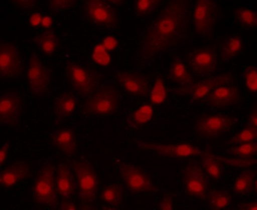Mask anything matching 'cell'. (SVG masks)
<instances>
[{
	"label": "cell",
	"mask_w": 257,
	"mask_h": 210,
	"mask_svg": "<svg viewBox=\"0 0 257 210\" xmlns=\"http://www.w3.org/2000/svg\"><path fill=\"white\" fill-rule=\"evenodd\" d=\"M188 23V0H169L141 42L139 55L152 59L167 51L179 41Z\"/></svg>",
	"instance_id": "1"
},
{
	"label": "cell",
	"mask_w": 257,
	"mask_h": 210,
	"mask_svg": "<svg viewBox=\"0 0 257 210\" xmlns=\"http://www.w3.org/2000/svg\"><path fill=\"white\" fill-rule=\"evenodd\" d=\"M32 192L36 203L40 205L56 208L58 197L54 183V167L50 162L41 167L32 185Z\"/></svg>",
	"instance_id": "2"
},
{
	"label": "cell",
	"mask_w": 257,
	"mask_h": 210,
	"mask_svg": "<svg viewBox=\"0 0 257 210\" xmlns=\"http://www.w3.org/2000/svg\"><path fill=\"white\" fill-rule=\"evenodd\" d=\"M120 105V96L113 86H103L84 103L83 112L89 116L112 115Z\"/></svg>",
	"instance_id": "3"
},
{
	"label": "cell",
	"mask_w": 257,
	"mask_h": 210,
	"mask_svg": "<svg viewBox=\"0 0 257 210\" xmlns=\"http://www.w3.org/2000/svg\"><path fill=\"white\" fill-rule=\"evenodd\" d=\"M73 170L77 179L80 199L84 203L95 200L99 189V178L92 165L87 161H76Z\"/></svg>",
	"instance_id": "4"
},
{
	"label": "cell",
	"mask_w": 257,
	"mask_h": 210,
	"mask_svg": "<svg viewBox=\"0 0 257 210\" xmlns=\"http://www.w3.org/2000/svg\"><path fill=\"white\" fill-rule=\"evenodd\" d=\"M136 143L137 145L143 150L153 152L155 154L163 157L175 158V159H184L193 156L201 155L202 154L201 149L191 143L165 144V143L150 142V141H145L142 140H137Z\"/></svg>",
	"instance_id": "5"
},
{
	"label": "cell",
	"mask_w": 257,
	"mask_h": 210,
	"mask_svg": "<svg viewBox=\"0 0 257 210\" xmlns=\"http://www.w3.org/2000/svg\"><path fill=\"white\" fill-rule=\"evenodd\" d=\"M234 124V118L229 116L205 114L196 120L195 131L200 137L212 140L226 133Z\"/></svg>",
	"instance_id": "6"
},
{
	"label": "cell",
	"mask_w": 257,
	"mask_h": 210,
	"mask_svg": "<svg viewBox=\"0 0 257 210\" xmlns=\"http://www.w3.org/2000/svg\"><path fill=\"white\" fill-rule=\"evenodd\" d=\"M27 81L32 95L41 97L47 93L51 82V74L37 55L30 56L27 68Z\"/></svg>",
	"instance_id": "7"
},
{
	"label": "cell",
	"mask_w": 257,
	"mask_h": 210,
	"mask_svg": "<svg viewBox=\"0 0 257 210\" xmlns=\"http://www.w3.org/2000/svg\"><path fill=\"white\" fill-rule=\"evenodd\" d=\"M118 170L124 185L133 193L139 194L159 191L156 185H154L151 176L138 166L123 163L120 165Z\"/></svg>",
	"instance_id": "8"
},
{
	"label": "cell",
	"mask_w": 257,
	"mask_h": 210,
	"mask_svg": "<svg viewBox=\"0 0 257 210\" xmlns=\"http://www.w3.org/2000/svg\"><path fill=\"white\" fill-rule=\"evenodd\" d=\"M192 19L196 35L207 37L212 34L216 23L215 0H196Z\"/></svg>",
	"instance_id": "9"
},
{
	"label": "cell",
	"mask_w": 257,
	"mask_h": 210,
	"mask_svg": "<svg viewBox=\"0 0 257 210\" xmlns=\"http://www.w3.org/2000/svg\"><path fill=\"white\" fill-rule=\"evenodd\" d=\"M66 73L72 88L83 96L90 95L97 86V76L79 63L68 62Z\"/></svg>",
	"instance_id": "10"
},
{
	"label": "cell",
	"mask_w": 257,
	"mask_h": 210,
	"mask_svg": "<svg viewBox=\"0 0 257 210\" xmlns=\"http://www.w3.org/2000/svg\"><path fill=\"white\" fill-rule=\"evenodd\" d=\"M84 13L95 25L113 28L118 22L117 11L104 0H84Z\"/></svg>",
	"instance_id": "11"
},
{
	"label": "cell",
	"mask_w": 257,
	"mask_h": 210,
	"mask_svg": "<svg viewBox=\"0 0 257 210\" xmlns=\"http://www.w3.org/2000/svg\"><path fill=\"white\" fill-rule=\"evenodd\" d=\"M23 71V57L18 48L13 44H0V78H17Z\"/></svg>",
	"instance_id": "12"
},
{
	"label": "cell",
	"mask_w": 257,
	"mask_h": 210,
	"mask_svg": "<svg viewBox=\"0 0 257 210\" xmlns=\"http://www.w3.org/2000/svg\"><path fill=\"white\" fill-rule=\"evenodd\" d=\"M23 100L18 91H9L0 95V125L17 127L23 113Z\"/></svg>",
	"instance_id": "13"
},
{
	"label": "cell",
	"mask_w": 257,
	"mask_h": 210,
	"mask_svg": "<svg viewBox=\"0 0 257 210\" xmlns=\"http://www.w3.org/2000/svg\"><path fill=\"white\" fill-rule=\"evenodd\" d=\"M183 184L190 196L205 200L208 194V180L197 163H191L183 170Z\"/></svg>",
	"instance_id": "14"
},
{
	"label": "cell",
	"mask_w": 257,
	"mask_h": 210,
	"mask_svg": "<svg viewBox=\"0 0 257 210\" xmlns=\"http://www.w3.org/2000/svg\"><path fill=\"white\" fill-rule=\"evenodd\" d=\"M233 82V77L230 73H223L202 80L201 82H195L192 86L187 88L178 89L179 95H188L192 101H201L205 100L211 91L218 86L230 84Z\"/></svg>",
	"instance_id": "15"
},
{
	"label": "cell",
	"mask_w": 257,
	"mask_h": 210,
	"mask_svg": "<svg viewBox=\"0 0 257 210\" xmlns=\"http://www.w3.org/2000/svg\"><path fill=\"white\" fill-rule=\"evenodd\" d=\"M190 68L200 76H209L216 70L218 61L216 53L212 47H203L196 50L187 58Z\"/></svg>",
	"instance_id": "16"
},
{
	"label": "cell",
	"mask_w": 257,
	"mask_h": 210,
	"mask_svg": "<svg viewBox=\"0 0 257 210\" xmlns=\"http://www.w3.org/2000/svg\"><path fill=\"white\" fill-rule=\"evenodd\" d=\"M115 80L125 92L134 97H147L149 95L150 84L147 78L138 73L119 71L115 74Z\"/></svg>",
	"instance_id": "17"
},
{
	"label": "cell",
	"mask_w": 257,
	"mask_h": 210,
	"mask_svg": "<svg viewBox=\"0 0 257 210\" xmlns=\"http://www.w3.org/2000/svg\"><path fill=\"white\" fill-rule=\"evenodd\" d=\"M206 104L214 108H228L237 105L241 100V92L234 85L218 86L205 99Z\"/></svg>",
	"instance_id": "18"
},
{
	"label": "cell",
	"mask_w": 257,
	"mask_h": 210,
	"mask_svg": "<svg viewBox=\"0 0 257 210\" xmlns=\"http://www.w3.org/2000/svg\"><path fill=\"white\" fill-rule=\"evenodd\" d=\"M31 175L29 163L18 161L11 163L0 171V187L10 189L22 181H25Z\"/></svg>",
	"instance_id": "19"
},
{
	"label": "cell",
	"mask_w": 257,
	"mask_h": 210,
	"mask_svg": "<svg viewBox=\"0 0 257 210\" xmlns=\"http://www.w3.org/2000/svg\"><path fill=\"white\" fill-rule=\"evenodd\" d=\"M55 186L57 193L63 199H71L75 194L76 185L68 163H60L57 167Z\"/></svg>",
	"instance_id": "20"
},
{
	"label": "cell",
	"mask_w": 257,
	"mask_h": 210,
	"mask_svg": "<svg viewBox=\"0 0 257 210\" xmlns=\"http://www.w3.org/2000/svg\"><path fill=\"white\" fill-rule=\"evenodd\" d=\"M52 140L53 144L66 155L72 156L77 152V138L72 129H58L53 134Z\"/></svg>",
	"instance_id": "21"
},
{
	"label": "cell",
	"mask_w": 257,
	"mask_h": 210,
	"mask_svg": "<svg viewBox=\"0 0 257 210\" xmlns=\"http://www.w3.org/2000/svg\"><path fill=\"white\" fill-rule=\"evenodd\" d=\"M39 51L46 57H50L56 53L60 46V39L53 30H45L41 34L33 39Z\"/></svg>",
	"instance_id": "22"
},
{
	"label": "cell",
	"mask_w": 257,
	"mask_h": 210,
	"mask_svg": "<svg viewBox=\"0 0 257 210\" xmlns=\"http://www.w3.org/2000/svg\"><path fill=\"white\" fill-rule=\"evenodd\" d=\"M169 77L173 82L180 85L182 88L189 87L196 82L186 64L178 58L174 59L170 64Z\"/></svg>",
	"instance_id": "23"
},
{
	"label": "cell",
	"mask_w": 257,
	"mask_h": 210,
	"mask_svg": "<svg viewBox=\"0 0 257 210\" xmlns=\"http://www.w3.org/2000/svg\"><path fill=\"white\" fill-rule=\"evenodd\" d=\"M77 100L72 93H62L54 102V113L59 119L69 118L77 109Z\"/></svg>",
	"instance_id": "24"
},
{
	"label": "cell",
	"mask_w": 257,
	"mask_h": 210,
	"mask_svg": "<svg viewBox=\"0 0 257 210\" xmlns=\"http://www.w3.org/2000/svg\"><path fill=\"white\" fill-rule=\"evenodd\" d=\"M256 173L252 170H246L241 172L236 177L232 184V190L237 194H249L256 190Z\"/></svg>",
	"instance_id": "25"
},
{
	"label": "cell",
	"mask_w": 257,
	"mask_h": 210,
	"mask_svg": "<svg viewBox=\"0 0 257 210\" xmlns=\"http://www.w3.org/2000/svg\"><path fill=\"white\" fill-rule=\"evenodd\" d=\"M154 115L155 109L153 105L149 103H146L133 111L128 116L126 122L130 127L138 128L149 123L153 119Z\"/></svg>",
	"instance_id": "26"
},
{
	"label": "cell",
	"mask_w": 257,
	"mask_h": 210,
	"mask_svg": "<svg viewBox=\"0 0 257 210\" xmlns=\"http://www.w3.org/2000/svg\"><path fill=\"white\" fill-rule=\"evenodd\" d=\"M201 164L208 176L214 181H219L223 173L221 162L216 156L210 152H202L201 154Z\"/></svg>",
	"instance_id": "27"
},
{
	"label": "cell",
	"mask_w": 257,
	"mask_h": 210,
	"mask_svg": "<svg viewBox=\"0 0 257 210\" xmlns=\"http://www.w3.org/2000/svg\"><path fill=\"white\" fill-rule=\"evenodd\" d=\"M243 49L242 38L240 36H232L226 39L222 44L220 56L223 60L228 61L240 55Z\"/></svg>",
	"instance_id": "28"
},
{
	"label": "cell",
	"mask_w": 257,
	"mask_h": 210,
	"mask_svg": "<svg viewBox=\"0 0 257 210\" xmlns=\"http://www.w3.org/2000/svg\"><path fill=\"white\" fill-rule=\"evenodd\" d=\"M100 199L107 204L115 208L119 207L122 205L123 199V190L122 186L117 184L107 185L100 193Z\"/></svg>",
	"instance_id": "29"
},
{
	"label": "cell",
	"mask_w": 257,
	"mask_h": 210,
	"mask_svg": "<svg viewBox=\"0 0 257 210\" xmlns=\"http://www.w3.org/2000/svg\"><path fill=\"white\" fill-rule=\"evenodd\" d=\"M150 102L152 105H160L164 104L168 99V90L165 80L162 77H156L153 86L150 90Z\"/></svg>",
	"instance_id": "30"
},
{
	"label": "cell",
	"mask_w": 257,
	"mask_h": 210,
	"mask_svg": "<svg viewBox=\"0 0 257 210\" xmlns=\"http://www.w3.org/2000/svg\"><path fill=\"white\" fill-rule=\"evenodd\" d=\"M232 195L223 190H211L209 194L210 208L214 210L224 209L232 203Z\"/></svg>",
	"instance_id": "31"
},
{
	"label": "cell",
	"mask_w": 257,
	"mask_h": 210,
	"mask_svg": "<svg viewBox=\"0 0 257 210\" xmlns=\"http://www.w3.org/2000/svg\"><path fill=\"white\" fill-rule=\"evenodd\" d=\"M235 19L242 27L255 28L257 27V13L247 7L237 8L233 11Z\"/></svg>",
	"instance_id": "32"
},
{
	"label": "cell",
	"mask_w": 257,
	"mask_h": 210,
	"mask_svg": "<svg viewBox=\"0 0 257 210\" xmlns=\"http://www.w3.org/2000/svg\"><path fill=\"white\" fill-rule=\"evenodd\" d=\"M227 152L228 154L238 158H250L257 154V143L252 141L237 144V145L228 149Z\"/></svg>",
	"instance_id": "33"
},
{
	"label": "cell",
	"mask_w": 257,
	"mask_h": 210,
	"mask_svg": "<svg viewBox=\"0 0 257 210\" xmlns=\"http://www.w3.org/2000/svg\"><path fill=\"white\" fill-rule=\"evenodd\" d=\"M162 0H135L134 10L138 17H145L153 13L160 6Z\"/></svg>",
	"instance_id": "34"
},
{
	"label": "cell",
	"mask_w": 257,
	"mask_h": 210,
	"mask_svg": "<svg viewBox=\"0 0 257 210\" xmlns=\"http://www.w3.org/2000/svg\"><path fill=\"white\" fill-rule=\"evenodd\" d=\"M257 140V128L247 126L240 130L230 138V142L233 145L241 143L252 142Z\"/></svg>",
	"instance_id": "35"
},
{
	"label": "cell",
	"mask_w": 257,
	"mask_h": 210,
	"mask_svg": "<svg viewBox=\"0 0 257 210\" xmlns=\"http://www.w3.org/2000/svg\"><path fill=\"white\" fill-rule=\"evenodd\" d=\"M91 59L95 64L103 68L108 67L112 61L110 54L104 49L101 43L96 44L93 48Z\"/></svg>",
	"instance_id": "36"
},
{
	"label": "cell",
	"mask_w": 257,
	"mask_h": 210,
	"mask_svg": "<svg viewBox=\"0 0 257 210\" xmlns=\"http://www.w3.org/2000/svg\"><path fill=\"white\" fill-rule=\"evenodd\" d=\"M221 163L231 166V167H237V168H249L254 167L257 163L256 158H228L223 156L215 155Z\"/></svg>",
	"instance_id": "37"
},
{
	"label": "cell",
	"mask_w": 257,
	"mask_h": 210,
	"mask_svg": "<svg viewBox=\"0 0 257 210\" xmlns=\"http://www.w3.org/2000/svg\"><path fill=\"white\" fill-rule=\"evenodd\" d=\"M244 84L251 94L257 92V69L255 66H249L244 70Z\"/></svg>",
	"instance_id": "38"
},
{
	"label": "cell",
	"mask_w": 257,
	"mask_h": 210,
	"mask_svg": "<svg viewBox=\"0 0 257 210\" xmlns=\"http://www.w3.org/2000/svg\"><path fill=\"white\" fill-rule=\"evenodd\" d=\"M77 0H49L48 7L51 11L60 12L74 7Z\"/></svg>",
	"instance_id": "39"
},
{
	"label": "cell",
	"mask_w": 257,
	"mask_h": 210,
	"mask_svg": "<svg viewBox=\"0 0 257 210\" xmlns=\"http://www.w3.org/2000/svg\"><path fill=\"white\" fill-rule=\"evenodd\" d=\"M100 43L108 52H112L113 50H115L119 46V41L113 36H107L102 40Z\"/></svg>",
	"instance_id": "40"
},
{
	"label": "cell",
	"mask_w": 257,
	"mask_h": 210,
	"mask_svg": "<svg viewBox=\"0 0 257 210\" xmlns=\"http://www.w3.org/2000/svg\"><path fill=\"white\" fill-rule=\"evenodd\" d=\"M159 209L160 210H173L174 209V202L171 194H166L162 199L159 201Z\"/></svg>",
	"instance_id": "41"
},
{
	"label": "cell",
	"mask_w": 257,
	"mask_h": 210,
	"mask_svg": "<svg viewBox=\"0 0 257 210\" xmlns=\"http://www.w3.org/2000/svg\"><path fill=\"white\" fill-rule=\"evenodd\" d=\"M15 6L23 10H31L36 7L38 0H11Z\"/></svg>",
	"instance_id": "42"
},
{
	"label": "cell",
	"mask_w": 257,
	"mask_h": 210,
	"mask_svg": "<svg viewBox=\"0 0 257 210\" xmlns=\"http://www.w3.org/2000/svg\"><path fill=\"white\" fill-rule=\"evenodd\" d=\"M42 17H43V15L39 12H35L33 14H31L29 19H28L30 26L33 28H38L39 27H41Z\"/></svg>",
	"instance_id": "43"
},
{
	"label": "cell",
	"mask_w": 257,
	"mask_h": 210,
	"mask_svg": "<svg viewBox=\"0 0 257 210\" xmlns=\"http://www.w3.org/2000/svg\"><path fill=\"white\" fill-rule=\"evenodd\" d=\"M10 144L9 142H5L2 146L0 147V167L5 164L9 156Z\"/></svg>",
	"instance_id": "44"
},
{
	"label": "cell",
	"mask_w": 257,
	"mask_h": 210,
	"mask_svg": "<svg viewBox=\"0 0 257 210\" xmlns=\"http://www.w3.org/2000/svg\"><path fill=\"white\" fill-rule=\"evenodd\" d=\"M60 209L62 210H77L78 209L77 204L74 202L69 200V199H63L60 204Z\"/></svg>",
	"instance_id": "45"
},
{
	"label": "cell",
	"mask_w": 257,
	"mask_h": 210,
	"mask_svg": "<svg viewBox=\"0 0 257 210\" xmlns=\"http://www.w3.org/2000/svg\"><path fill=\"white\" fill-rule=\"evenodd\" d=\"M248 126L257 128V108L254 107L248 116Z\"/></svg>",
	"instance_id": "46"
},
{
	"label": "cell",
	"mask_w": 257,
	"mask_h": 210,
	"mask_svg": "<svg viewBox=\"0 0 257 210\" xmlns=\"http://www.w3.org/2000/svg\"><path fill=\"white\" fill-rule=\"evenodd\" d=\"M237 208L240 210H257L256 201H250L246 203H239L237 205Z\"/></svg>",
	"instance_id": "47"
},
{
	"label": "cell",
	"mask_w": 257,
	"mask_h": 210,
	"mask_svg": "<svg viewBox=\"0 0 257 210\" xmlns=\"http://www.w3.org/2000/svg\"><path fill=\"white\" fill-rule=\"evenodd\" d=\"M53 26V19L50 15H45L42 17V20H41V27L44 29L49 30Z\"/></svg>",
	"instance_id": "48"
},
{
	"label": "cell",
	"mask_w": 257,
	"mask_h": 210,
	"mask_svg": "<svg viewBox=\"0 0 257 210\" xmlns=\"http://www.w3.org/2000/svg\"><path fill=\"white\" fill-rule=\"evenodd\" d=\"M104 1H106L109 5H122L125 0H104Z\"/></svg>",
	"instance_id": "49"
}]
</instances>
